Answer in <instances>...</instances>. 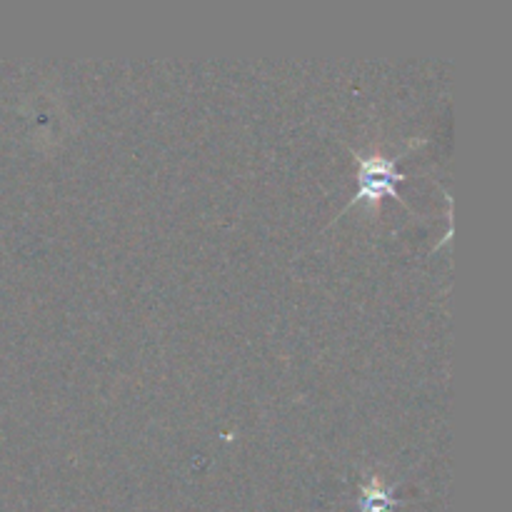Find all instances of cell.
Listing matches in <instances>:
<instances>
[{
    "label": "cell",
    "instance_id": "6da1fadb",
    "mask_svg": "<svg viewBox=\"0 0 512 512\" xmlns=\"http://www.w3.org/2000/svg\"><path fill=\"white\" fill-rule=\"evenodd\" d=\"M353 158L358 160L360 188L358 193H355V198L345 205V210L340 215H345L353 205H360V203L368 205L370 210H378L380 200H383L385 195H390V198L400 200V203L405 205V200L400 198L398 193V183H403L405 180V173H400L398 170V160L383 158V155L378 153L360 155L358 150H353Z\"/></svg>",
    "mask_w": 512,
    "mask_h": 512
},
{
    "label": "cell",
    "instance_id": "7a4b0ae2",
    "mask_svg": "<svg viewBox=\"0 0 512 512\" xmlns=\"http://www.w3.org/2000/svg\"><path fill=\"white\" fill-rule=\"evenodd\" d=\"M400 500H393V490L383 485L378 475H370L363 483V508L360 512H395Z\"/></svg>",
    "mask_w": 512,
    "mask_h": 512
}]
</instances>
